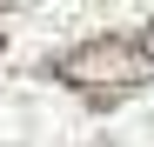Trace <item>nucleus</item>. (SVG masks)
Segmentation results:
<instances>
[{"label":"nucleus","mask_w":154,"mask_h":147,"mask_svg":"<svg viewBox=\"0 0 154 147\" xmlns=\"http://www.w3.org/2000/svg\"><path fill=\"white\" fill-rule=\"evenodd\" d=\"M134 40H141V47H147V54H154V20H147V27H141V34H134Z\"/></svg>","instance_id":"f03ea898"},{"label":"nucleus","mask_w":154,"mask_h":147,"mask_svg":"<svg viewBox=\"0 0 154 147\" xmlns=\"http://www.w3.org/2000/svg\"><path fill=\"white\" fill-rule=\"evenodd\" d=\"M47 80H60V87L81 94V100L107 107V100L141 94L154 80V54H147L134 34H94V40H81V47H67V54L47 60Z\"/></svg>","instance_id":"f257e3e1"},{"label":"nucleus","mask_w":154,"mask_h":147,"mask_svg":"<svg viewBox=\"0 0 154 147\" xmlns=\"http://www.w3.org/2000/svg\"><path fill=\"white\" fill-rule=\"evenodd\" d=\"M0 54H7V34H0Z\"/></svg>","instance_id":"7ed1b4c3"}]
</instances>
